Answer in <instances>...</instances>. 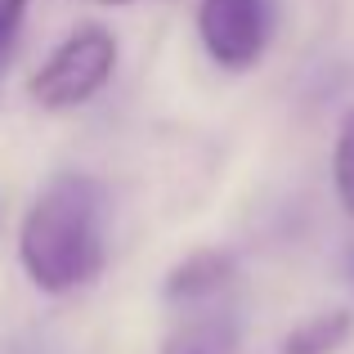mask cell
Segmentation results:
<instances>
[{
	"label": "cell",
	"mask_w": 354,
	"mask_h": 354,
	"mask_svg": "<svg viewBox=\"0 0 354 354\" xmlns=\"http://www.w3.org/2000/svg\"><path fill=\"white\" fill-rule=\"evenodd\" d=\"M108 260V193L95 175L63 171L32 198L18 225V265L45 296L90 287Z\"/></svg>",
	"instance_id": "cell-1"
},
{
	"label": "cell",
	"mask_w": 354,
	"mask_h": 354,
	"mask_svg": "<svg viewBox=\"0 0 354 354\" xmlns=\"http://www.w3.org/2000/svg\"><path fill=\"white\" fill-rule=\"evenodd\" d=\"M113 72H117V36L99 23H86L45 54V63L27 81V95L45 113H72V108H86L95 95H104Z\"/></svg>",
	"instance_id": "cell-2"
},
{
	"label": "cell",
	"mask_w": 354,
	"mask_h": 354,
	"mask_svg": "<svg viewBox=\"0 0 354 354\" xmlns=\"http://www.w3.org/2000/svg\"><path fill=\"white\" fill-rule=\"evenodd\" d=\"M274 36V0H202L198 41L225 72H247L265 59Z\"/></svg>",
	"instance_id": "cell-3"
},
{
	"label": "cell",
	"mask_w": 354,
	"mask_h": 354,
	"mask_svg": "<svg viewBox=\"0 0 354 354\" xmlns=\"http://www.w3.org/2000/svg\"><path fill=\"white\" fill-rule=\"evenodd\" d=\"M238 346H242V323L225 296V301L180 310L175 328L162 341V354H238Z\"/></svg>",
	"instance_id": "cell-4"
},
{
	"label": "cell",
	"mask_w": 354,
	"mask_h": 354,
	"mask_svg": "<svg viewBox=\"0 0 354 354\" xmlns=\"http://www.w3.org/2000/svg\"><path fill=\"white\" fill-rule=\"evenodd\" d=\"M234 256L229 251H193L189 260L166 274V305L175 310H189V305H207V301H225L229 287H234Z\"/></svg>",
	"instance_id": "cell-5"
},
{
	"label": "cell",
	"mask_w": 354,
	"mask_h": 354,
	"mask_svg": "<svg viewBox=\"0 0 354 354\" xmlns=\"http://www.w3.org/2000/svg\"><path fill=\"white\" fill-rule=\"evenodd\" d=\"M350 337H354V314L350 310H323V314H310L305 323H296L283 337L278 354H337Z\"/></svg>",
	"instance_id": "cell-6"
},
{
	"label": "cell",
	"mask_w": 354,
	"mask_h": 354,
	"mask_svg": "<svg viewBox=\"0 0 354 354\" xmlns=\"http://www.w3.org/2000/svg\"><path fill=\"white\" fill-rule=\"evenodd\" d=\"M332 180H337L341 207L354 216V108L341 117V130H337V148H332Z\"/></svg>",
	"instance_id": "cell-7"
},
{
	"label": "cell",
	"mask_w": 354,
	"mask_h": 354,
	"mask_svg": "<svg viewBox=\"0 0 354 354\" xmlns=\"http://www.w3.org/2000/svg\"><path fill=\"white\" fill-rule=\"evenodd\" d=\"M23 18H27V0H0V68H5V59L18 45Z\"/></svg>",
	"instance_id": "cell-8"
},
{
	"label": "cell",
	"mask_w": 354,
	"mask_h": 354,
	"mask_svg": "<svg viewBox=\"0 0 354 354\" xmlns=\"http://www.w3.org/2000/svg\"><path fill=\"white\" fill-rule=\"evenodd\" d=\"M99 5H135V0H99Z\"/></svg>",
	"instance_id": "cell-9"
},
{
	"label": "cell",
	"mask_w": 354,
	"mask_h": 354,
	"mask_svg": "<svg viewBox=\"0 0 354 354\" xmlns=\"http://www.w3.org/2000/svg\"><path fill=\"white\" fill-rule=\"evenodd\" d=\"M350 283H354V251H350Z\"/></svg>",
	"instance_id": "cell-10"
}]
</instances>
